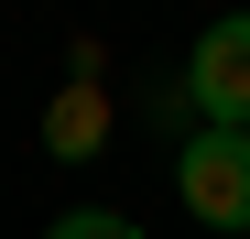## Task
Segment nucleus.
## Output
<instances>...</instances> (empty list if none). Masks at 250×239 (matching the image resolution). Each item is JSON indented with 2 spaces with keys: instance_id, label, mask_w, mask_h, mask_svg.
<instances>
[{
  "instance_id": "f03ea898",
  "label": "nucleus",
  "mask_w": 250,
  "mask_h": 239,
  "mask_svg": "<svg viewBox=\"0 0 250 239\" xmlns=\"http://www.w3.org/2000/svg\"><path fill=\"white\" fill-rule=\"evenodd\" d=\"M185 87H196V131H250V11H218L196 33Z\"/></svg>"
},
{
  "instance_id": "20e7f679",
  "label": "nucleus",
  "mask_w": 250,
  "mask_h": 239,
  "mask_svg": "<svg viewBox=\"0 0 250 239\" xmlns=\"http://www.w3.org/2000/svg\"><path fill=\"white\" fill-rule=\"evenodd\" d=\"M44 239H142V218H120V207H65Z\"/></svg>"
},
{
  "instance_id": "7ed1b4c3",
  "label": "nucleus",
  "mask_w": 250,
  "mask_h": 239,
  "mask_svg": "<svg viewBox=\"0 0 250 239\" xmlns=\"http://www.w3.org/2000/svg\"><path fill=\"white\" fill-rule=\"evenodd\" d=\"M98 141H109V87H55V109H44V152L87 163Z\"/></svg>"
},
{
  "instance_id": "f257e3e1",
  "label": "nucleus",
  "mask_w": 250,
  "mask_h": 239,
  "mask_svg": "<svg viewBox=\"0 0 250 239\" xmlns=\"http://www.w3.org/2000/svg\"><path fill=\"white\" fill-rule=\"evenodd\" d=\"M174 196H185V218L196 228H250V131H196L174 152Z\"/></svg>"
}]
</instances>
